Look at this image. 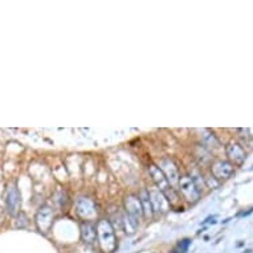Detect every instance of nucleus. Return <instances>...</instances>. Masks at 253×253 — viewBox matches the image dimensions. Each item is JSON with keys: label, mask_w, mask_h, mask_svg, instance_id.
Listing matches in <instances>:
<instances>
[{"label": "nucleus", "mask_w": 253, "mask_h": 253, "mask_svg": "<svg viewBox=\"0 0 253 253\" xmlns=\"http://www.w3.org/2000/svg\"><path fill=\"white\" fill-rule=\"evenodd\" d=\"M96 231L101 249H102L105 253L114 252L117 248V239L112 223L106 219L100 220V221L97 223Z\"/></svg>", "instance_id": "1"}, {"label": "nucleus", "mask_w": 253, "mask_h": 253, "mask_svg": "<svg viewBox=\"0 0 253 253\" xmlns=\"http://www.w3.org/2000/svg\"><path fill=\"white\" fill-rule=\"evenodd\" d=\"M149 174L151 175L154 183L157 184L158 190L162 192L163 195L166 196V199L169 200V203L170 204L178 203V200H179L178 194H176V191L172 188L170 182L167 180V178L165 176L162 170H161L158 166H155V165H150Z\"/></svg>", "instance_id": "2"}, {"label": "nucleus", "mask_w": 253, "mask_h": 253, "mask_svg": "<svg viewBox=\"0 0 253 253\" xmlns=\"http://www.w3.org/2000/svg\"><path fill=\"white\" fill-rule=\"evenodd\" d=\"M178 187L179 191L182 192L184 199L190 203H196L200 198V191L199 188L196 187V184L194 183L191 176H187V175H183L180 176L178 180Z\"/></svg>", "instance_id": "3"}, {"label": "nucleus", "mask_w": 253, "mask_h": 253, "mask_svg": "<svg viewBox=\"0 0 253 253\" xmlns=\"http://www.w3.org/2000/svg\"><path fill=\"white\" fill-rule=\"evenodd\" d=\"M76 212L84 220H91L97 216V207L93 200L86 196H80L76 200Z\"/></svg>", "instance_id": "4"}, {"label": "nucleus", "mask_w": 253, "mask_h": 253, "mask_svg": "<svg viewBox=\"0 0 253 253\" xmlns=\"http://www.w3.org/2000/svg\"><path fill=\"white\" fill-rule=\"evenodd\" d=\"M147 191H149V198L150 203H151V208H153V213L162 215V213L169 211L170 203H169V200L166 199V196L163 195L162 192L159 191L157 187H155V188H150Z\"/></svg>", "instance_id": "5"}, {"label": "nucleus", "mask_w": 253, "mask_h": 253, "mask_svg": "<svg viewBox=\"0 0 253 253\" xmlns=\"http://www.w3.org/2000/svg\"><path fill=\"white\" fill-rule=\"evenodd\" d=\"M36 225L40 232L46 233L52 227V223H53V211L52 208L48 207V206H42L40 210L36 213Z\"/></svg>", "instance_id": "6"}, {"label": "nucleus", "mask_w": 253, "mask_h": 253, "mask_svg": "<svg viewBox=\"0 0 253 253\" xmlns=\"http://www.w3.org/2000/svg\"><path fill=\"white\" fill-rule=\"evenodd\" d=\"M125 210L127 212V216H130L135 221H138L143 216L141 200L135 195H129L125 198Z\"/></svg>", "instance_id": "7"}, {"label": "nucleus", "mask_w": 253, "mask_h": 253, "mask_svg": "<svg viewBox=\"0 0 253 253\" xmlns=\"http://www.w3.org/2000/svg\"><path fill=\"white\" fill-rule=\"evenodd\" d=\"M212 176L216 180H221V179L231 178L233 174V165H231L227 161H216L211 167Z\"/></svg>", "instance_id": "8"}, {"label": "nucleus", "mask_w": 253, "mask_h": 253, "mask_svg": "<svg viewBox=\"0 0 253 253\" xmlns=\"http://www.w3.org/2000/svg\"><path fill=\"white\" fill-rule=\"evenodd\" d=\"M162 172L165 174V176L167 178V180L170 182L171 186H174L176 184L179 180V171H178V167L175 165L172 161H171L170 158H163L162 161H161V167H159Z\"/></svg>", "instance_id": "9"}, {"label": "nucleus", "mask_w": 253, "mask_h": 253, "mask_svg": "<svg viewBox=\"0 0 253 253\" xmlns=\"http://www.w3.org/2000/svg\"><path fill=\"white\" fill-rule=\"evenodd\" d=\"M225 153H227L229 161L235 165H243L247 159V153L241 147V145L236 142H229L228 145L225 146Z\"/></svg>", "instance_id": "10"}, {"label": "nucleus", "mask_w": 253, "mask_h": 253, "mask_svg": "<svg viewBox=\"0 0 253 253\" xmlns=\"http://www.w3.org/2000/svg\"><path fill=\"white\" fill-rule=\"evenodd\" d=\"M19 207H20V194H19L17 187L12 184L9 186L8 192H7V208L9 213L15 216L19 211Z\"/></svg>", "instance_id": "11"}, {"label": "nucleus", "mask_w": 253, "mask_h": 253, "mask_svg": "<svg viewBox=\"0 0 253 253\" xmlns=\"http://www.w3.org/2000/svg\"><path fill=\"white\" fill-rule=\"evenodd\" d=\"M81 237H83L84 243L86 244H94L97 239V231L96 225L90 223V221H84L81 223Z\"/></svg>", "instance_id": "12"}, {"label": "nucleus", "mask_w": 253, "mask_h": 253, "mask_svg": "<svg viewBox=\"0 0 253 253\" xmlns=\"http://www.w3.org/2000/svg\"><path fill=\"white\" fill-rule=\"evenodd\" d=\"M202 142L207 147H215V149H217L220 146L217 138L215 137V134L210 131V130H202Z\"/></svg>", "instance_id": "13"}, {"label": "nucleus", "mask_w": 253, "mask_h": 253, "mask_svg": "<svg viewBox=\"0 0 253 253\" xmlns=\"http://www.w3.org/2000/svg\"><path fill=\"white\" fill-rule=\"evenodd\" d=\"M138 198L141 200L142 208H143V213H145L146 216L151 217V216H153V208H151V203H150L149 191H147V190H142Z\"/></svg>", "instance_id": "14"}, {"label": "nucleus", "mask_w": 253, "mask_h": 253, "mask_svg": "<svg viewBox=\"0 0 253 253\" xmlns=\"http://www.w3.org/2000/svg\"><path fill=\"white\" fill-rule=\"evenodd\" d=\"M53 202L58 208H65L68 204V194L65 190L57 188L53 194Z\"/></svg>", "instance_id": "15"}, {"label": "nucleus", "mask_w": 253, "mask_h": 253, "mask_svg": "<svg viewBox=\"0 0 253 253\" xmlns=\"http://www.w3.org/2000/svg\"><path fill=\"white\" fill-rule=\"evenodd\" d=\"M122 225L126 229V233L127 235H133L135 232V229H137L138 221H135L134 219H131L130 216H124V219H122Z\"/></svg>", "instance_id": "16"}, {"label": "nucleus", "mask_w": 253, "mask_h": 253, "mask_svg": "<svg viewBox=\"0 0 253 253\" xmlns=\"http://www.w3.org/2000/svg\"><path fill=\"white\" fill-rule=\"evenodd\" d=\"M190 244H191V240H188V239L182 240L178 245H176V248L174 249V252L172 253H186L188 247H190Z\"/></svg>", "instance_id": "17"}, {"label": "nucleus", "mask_w": 253, "mask_h": 253, "mask_svg": "<svg viewBox=\"0 0 253 253\" xmlns=\"http://www.w3.org/2000/svg\"><path fill=\"white\" fill-rule=\"evenodd\" d=\"M203 180L207 183V186L210 187V188H217V187H219V182H217L213 176H211V175H206L203 178Z\"/></svg>", "instance_id": "18"}]
</instances>
